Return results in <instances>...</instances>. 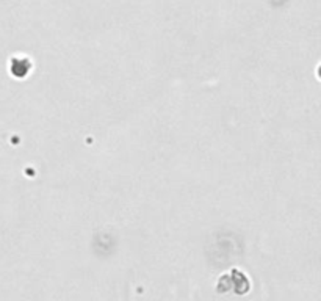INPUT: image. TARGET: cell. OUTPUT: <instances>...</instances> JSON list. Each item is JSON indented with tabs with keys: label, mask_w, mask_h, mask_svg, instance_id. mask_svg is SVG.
Masks as SVG:
<instances>
[{
	"label": "cell",
	"mask_w": 321,
	"mask_h": 301,
	"mask_svg": "<svg viewBox=\"0 0 321 301\" xmlns=\"http://www.w3.org/2000/svg\"><path fill=\"white\" fill-rule=\"evenodd\" d=\"M320 69H321V68H320ZM320 77H321V71H320Z\"/></svg>",
	"instance_id": "6da1fadb"
}]
</instances>
